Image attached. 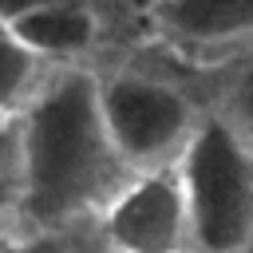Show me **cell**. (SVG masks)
<instances>
[{"label":"cell","instance_id":"6da1fadb","mask_svg":"<svg viewBox=\"0 0 253 253\" xmlns=\"http://www.w3.org/2000/svg\"><path fill=\"white\" fill-rule=\"evenodd\" d=\"M12 123V217L24 233L91 221L130 174L103 130L95 71L79 59L51 63Z\"/></svg>","mask_w":253,"mask_h":253},{"label":"cell","instance_id":"7a4b0ae2","mask_svg":"<svg viewBox=\"0 0 253 253\" xmlns=\"http://www.w3.org/2000/svg\"><path fill=\"white\" fill-rule=\"evenodd\" d=\"M194 253H253V142L217 107L198 111L174 158Z\"/></svg>","mask_w":253,"mask_h":253},{"label":"cell","instance_id":"3957f363","mask_svg":"<svg viewBox=\"0 0 253 253\" xmlns=\"http://www.w3.org/2000/svg\"><path fill=\"white\" fill-rule=\"evenodd\" d=\"M95 103L103 130L126 170L170 166L202 111L178 83L150 71L95 75Z\"/></svg>","mask_w":253,"mask_h":253},{"label":"cell","instance_id":"277c9868","mask_svg":"<svg viewBox=\"0 0 253 253\" xmlns=\"http://www.w3.org/2000/svg\"><path fill=\"white\" fill-rule=\"evenodd\" d=\"M91 221L107 253H194L174 162L130 170Z\"/></svg>","mask_w":253,"mask_h":253},{"label":"cell","instance_id":"5b68a950","mask_svg":"<svg viewBox=\"0 0 253 253\" xmlns=\"http://www.w3.org/2000/svg\"><path fill=\"white\" fill-rule=\"evenodd\" d=\"M154 28L182 51H241L253 43V0H154Z\"/></svg>","mask_w":253,"mask_h":253},{"label":"cell","instance_id":"8992f818","mask_svg":"<svg viewBox=\"0 0 253 253\" xmlns=\"http://www.w3.org/2000/svg\"><path fill=\"white\" fill-rule=\"evenodd\" d=\"M0 20L43 63H75L99 40V16L79 0H36L4 12Z\"/></svg>","mask_w":253,"mask_h":253},{"label":"cell","instance_id":"52a82bcc","mask_svg":"<svg viewBox=\"0 0 253 253\" xmlns=\"http://www.w3.org/2000/svg\"><path fill=\"white\" fill-rule=\"evenodd\" d=\"M47 67L51 63H43L36 51H28L0 20V119H12L28 103V95L36 91V83L43 79Z\"/></svg>","mask_w":253,"mask_h":253},{"label":"cell","instance_id":"ba28073f","mask_svg":"<svg viewBox=\"0 0 253 253\" xmlns=\"http://www.w3.org/2000/svg\"><path fill=\"white\" fill-rule=\"evenodd\" d=\"M217 111H225L233 119V126L253 142V43H249V55L229 71L221 99H217Z\"/></svg>","mask_w":253,"mask_h":253},{"label":"cell","instance_id":"9c48e42d","mask_svg":"<svg viewBox=\"0 0 253 253\" xmlns=\"http://www.w3.org/2000/svg\"><path fill=\"white\" fill-rule=\"evenodd\" d=\"M12 253H71L63 233H24L20 241H12Z\"/></svg>","mask_w":253,"mask_h":253},{"label":"cell","instance_id":"30bf717a","mask_svg":"<svg viewBox=\"0 0 253 253\" xmlns=\"http://www.w3.org/2000/svg\"><path fill=\"white\" fill-rule=\"evenodd\" d=\"M0 253H12V241L8 237H0Z\"/></svg>","mask_w":253,"mask_h":253}]
</instances>
